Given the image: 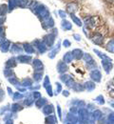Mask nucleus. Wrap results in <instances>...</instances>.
<instances>
[{
    "label": "nucleus",
    "mask_w": 114,
    "mask_h": 124,
    "mask_svg": "<svg viewBox=\"0 0 114 124\" xmlns=\"http://www.w3.org/2000/svg\"><path fill=\"white\" fill-rule=\"evenodd\" d=\"M34 13H35L36 16H38L39 17L42 18V21L50 17L49 12L44 5H38L37 7H35L34 8Z\"/></svg>",
    "instance_id": "nucleus-1"
},
{
    "label": "nucleus",
    "mask_w": 114,
    "mask_h": 124,
    "mask_svg": "<svg viewBox=\"0 0 114 124\" xmlns=\"http://www.w3.org/2000/svg\"><path fill=\"white\" fill-rule=\"evenodd\" d=\"M102 66H103V69L105 70V72L107 74H109L110 71L112 70L113 68V64H112V59L111 58H108V59H102Z\"/></svg>",
    "instance_id": "nucleus-2"
},
{
    "label": "nucleus",
    "mask_w": 114,
    "mask_h": 124,
    "mask_svg": "<svg viewBox=\"0 0 114 124\" xmlns=\"http://www.w3.org/2000/svg\"><path fill=\"white\" fill-rule=\"evenodd\" d=\"M89 77H90V78H91L93 81H95V82H100V81H101V78H102V75H101V72L96 69V70H93V71L90 72Z\"/></svg>",
    "instance_id": "nucleus-3"
},
{
    "label": "nucleus",
    "mask_w": 114,
    "mask_h": 124,
    "mask_svg": "<svg viewBox=\"0 0 114 124\" xmlns=\"http://www.w3.org/2000/svg\"><path fill=\"white\" fill-rule=\"evenodd\" d=\"M54 40H55V34L54 33H49L47 34L45 37H44V41L46 43L47 46L51 47L54 43Z\"/></svg>",
    "instance_id": "nucleus-4"
},
{
    "label": "nucleus",
    "mask_w": 114,
    "mask_h": 124,
    "mask_svg": "<svg viewBox=\"0 0 114 124\" xmlns=\"http://www.w3.org/2000/svg\"><path fill=\"white\" fill-rule=\"evenodd\" d=\"M83 58H84V60L87 62V66L89 67V66H96V63L94 62L93 60V58H92V56L89 54H84V56H83Z\"/></svg>",
    "instance_id": "nucleus-5"
},
{
    "label": "nucleus",
    "mask_w": 114,
    "mask_h": 124,
    "mask_svg": "<svg viewBox=\"0 0 114 124\" xmlns=\"http://www.w3.org/2000/svg\"><path fill=\"white\" fill-rule=\"evenodd\" d=\"M42 26L45 28V29H49V28H52L54 26V20L49 17L46 20H43L42 21Z\"/></svg>",
    "instance_id": "nucleus-6"
},
{
    "label": "nucleus",
    "mask_w": 114,
    "mask_h": 124,
    "mask_svg": "<svg viewBox=\"0 0 114 124\" xmlns=\"http://www.w3.org/2000/svg\"><path fill=\"white\" fill-rule=\"evenodd\" d=\"M91 40H92V42H93V43H95L96 45H102V44H103V42H104V37H103V35H102V34H100V33H96V34L91 38Z\"/></svg>",
    "instance_id": "nucleus-7"
},
{
    "label": "nucleus",
    "mask_w": 114,
    "mask_h": 124,
    "mask_svg": "<svg viewBox=\"0 0 114 124\" xmlns=\"http://www.w3.org/2000/svg\"><path fill=\"white\" fill-rule=\"evenodd\" d=\"M78 9V5L74 2H71V3H68L67 5V11L69 13V14H74Z\"/></svg>",
    "instance_id": "nucleus-8"
},
{
    "label": "nucleus",
    "mask_w": 114,
    "mask_h": 124,
    "mask_svg": "<svg viewBox=\"0 0 114 124\" xmlns=\"http://www.w3.org/2000/svg\"><path fill=\"white\" fill-rule=\"evenodd\" d=\"M57 71L58 73L60 74H64L67 71V63L63 61H59V63L57 64Z\"/></svg>",
    "instance_id": "nucleus-9"
},
{
    "label": "nucleus",
    "mask_w": 114,
    "mask_h": 124,
    "mask_svg": "<svg viewBox=\"0 0 114 124\" xmlns=\"http://www.w3.org/2000/svg\"><path fill=\"white\" fill-rule=\"evenodd\" d=\"M71 53L73 54V57L75 59H77V60H80L81 58H83V56H84V53H83V51L80 50V49H74Z\"/></svg>",
    "instance_id": "nucleus-10"
},
{
    "label": "nucleus",
    "mask_w": 114,
    "mask_h": 124,
    "mask_svg": "<svg viewBox=\"0 0 114 124\" xmlns=\"http://www.w3.org/2000/svg\"><path fill=\"white\" fill-rule=\"evenodd\" d=\"M84 87H85V90H87L88 92H91V91H93L95 89V83L92 82V81H87L85 83Z\"/></svg>",
    "instance_id": "nucleus-11"
},
{
    "label": "nucleus",
    "mask_w": 114,
    "mask_h": 124,
    "mask_svg": "<svg viewBox=\"0 0 114 124\" xmlns=\"http://www.w3.org/2000/svg\"><path fill=\"white\" fill-rule=\"evenodd\" d=\"M61 26H62V29L65 30V31H70L72 29V25L70 24V22H68L67 20H63L62 23H61Z\"/></svg>",
    "instance_id": "nucleus-12"
},
{
    "label": "nucleus",
    "mask_w": 114,
    "mask_h": 124,
    "mask_svg": "<svg viewBox=\"0 0 114 124\" xmlns=\"http://www.w3.org/2000/svg\"><path fill=\"white\" fill-rule=\"evenodd\" d=\"M17 60L21 63H29L32 60V56L30 55H19L17 57Z\"/></svg>",
    "instance_id": "nucleus-13"
},
{
    "label": "nucleus",
    "mask_w": 114,
    "mask_h": 124,
    "mask_svg": "<svg viewBox=\"0 0 114 124\" xmlns=\"http://www.w3.org/2000/svg\"><path fill=\"white\" fill-rule=\"evenodd\" d=\"M33 68L35 69V71H41L43 70V64L39 59H34L33 60Z\"/></svg>",
    "instance_id": "nucleus-14"
},
{
    "label": "nucleus",
    "mask_w": 114,
    "mask_h": 124,
    "mask_svg": "<svg viewBox=\"0 0 114 124\" xmlns=\"http://www.w3.org/2000/svg\"><path fill=\"white\" fill-rule=\"evenodd\" d=\"M70 18L72 19V21L74 22V24H76L78 27H82V26H83V23H82L81 19L78 18L74 14H70Z\"/></svg>",
    "instance_id": "nucleus-15"
},
{
    "label": "nucleus",
    "mask_w": 114,
    "mask_h": 124,
    "mask_svg": "<svg viewBox=\"0 0 114 124\" xmlns=\"http://www.w3.org/2000/svg\"><path fill=\"white\" fill-rule=\"evenodd\" d=\"M34 44H35V46L37 47V49L39 50L40 53H45V52H46V46H45L41 41L36 40V41L34 42Z\"/></svg>",
    "instance_id": "nucleus-16"
},
{
    "label": "nucleus",
    "mask_w": 114,
    "mask_h": 124,
    "mask_svg": "<svg viewBox=\"0 0 114 124\" xmlns=\"http://www.w3.org/2000/svg\"><path fill=\"white\" fill-rule=\"evenodd\" d=\"M17 6H18V0H9V6H8V8H9V11L10 12H12L13 10H14Z\"/></svg>",
    "instance_id": "nucleus-17"
},
{
    "label": "nucleus",
    "mask_w": 114,
    "mask_h": 124,
    "mask_svg": "<svg viewBox=\"0 0 114 124\" xmlns=\"http://www.w3.org/2000/svg\"><path fill=\"white\" fill-rule=\"evenodd\" d=\"M72 59H73V54H72V53L67 52V54H65V55H64V62H65V63L68 64V63H70V62L72 61Z\"/></svg>",
    "instance_id": "nucleus-18"
},
{
    "label": "nucleus",
    "mask_w": 114,
    "mask_h": 124,
    "mask_svg": "<svg viewBox=\"0 0 114 124\" xmlns=\"http://www.w3.org/2000/svg\"><path fill=\"white\" fill-rule=\"evenodd\" d=\"M85 23L87 24V26H88V27H90V28H93V27L95 26V17L91 16V17L86 19Z\"/></svg>",
    "instance_id": "nucleus-19"
},
{
    "label": "nucleus",
    "mask_w": 114,
    "mask_h": 124,
    "mask_svg": "<svg viewBox=\"0 0 114 124\" xmlns=\"http://www.w3.org/2000/svg\"><path fill=\"white\" fill-rule=\"evenodd\" d=\"M8 11H9V8H8L7 5H5V4L0 5V17H3V16H6Z\"/></svg>",
    "instance_id": "nucleus-20"
},
{
    "label": "nucleus",
    "mask_w": 114,
    "mask_h": 124,
    "mask_svg": "<svg viewBox=\"0 0 114 124\" xmlns=\"http://www.w3.org/2000/svg\"><path fill=\"white\" fill-rule=\"evenodd\" d=\"M10 45H11L10 41H5V42H3V43L0 45V50H1L2 52L6 53V52H8V51H9V49H10Z\"/></svg>",
    "instance_id": "nucleus-21"
},
{
    "label": "nucleus",
    "mask_w": 114,
    "mask_h": 124,
    "mask_svg": "<svg viewBox=\"0 0 114 124\" xmlns=\"http://www.w3.org/2000/svg\"><path fill=\"white\" fill-rule=\"evenodd\" d=\"M106 48H107V52H109V53H111V54H114V38L108 41V43L107 44V47H106Z\"/></svg>",
    "instance_id": "nucleus-22"
},
{
    "label": "nucleus",
    "mask_w": 114,
    "mask_h": 124,
    "mask_svg": "<svg viewBox=\"0 0 114 124\" xmlns=\"http://www.w3.org/2000/svg\"><path fill=\"white\" fill-rule=\"evenodd\" d=\"M59 50H60V43H58L57 47H56V48H54V49L49 53V58H54V56H55V55H56V54L59 52Z\"/></svg>",
    "instance_id": "nucleus-23"
},
{
    "label": "nucleus",
    "mask_w": 114,
    "mask_h": 124,
    "mask_svg": "<svg viewBox=\"0 0 114 124\" xmlns=\"http://www.w3.org/2000/svg\"><path fill=\"white\" fill-rule=\"evenodd\" d=\"M11 52L13 54H20L22 52V49L20 47H18L17 44H13V47H12V49H11Z\"/></svg>",
    "instance_id": "nucleus-24"
},
{
    "label": "nucleus",
    "mask_w": 114,
    "mask_h": 124,
    "mask_svg": "<svg viewBox=\"0 0 114 124\" xmlns=\"http://www.w3.org/2000/svg\"><path fill=\"white\" fill-rule=\"evenodd\" d=\"M30 2L31 0H18V6L21 8H26V7H29Z\"/></svg>",
    "instance_id": "nucleus-25"
},
{
    "label": "nucleus",
    "mask_w": 114,
    "mask_h": 124,
    "mask_svg": "<svg viewBox=\"0 0 114 124\" xmlns=\"http://www.w3.org/2000/svg\"><path fill=\"white\" fill-rule=\"evenodd\" d=\"M24 50H25L28 54H33V52H34L33 47L32 46V45H30V44H28V43H25V44H24Z\"/></svg>",
    "instance_id": "nucleus-26"
},
{
    "label": "nucleus",
    "mask_w": 114,
    "mask_h": 124,
    "mask_svg": "<svg viewBox=\"0 0 114 124\" xmlns=\"http://www.w3.org/2000/svg\"><path fill=\"white\" fill-rule=\"evenodd\" d=\"M93 52H94V53L97 54V55L99 56V57H100V58H102V59H108V58H110V57H108L107 55H106L105 54L101 53L99 50H95V49H94V50H93Z\"/></svg>",
    "instance_id": "nucleus-27"
},
{
    "label": "nucleus",
    "mask_w": 114,
    "mask_h": 124,
    "mask_svg": "<svg viewBox=\"0 0 114 124\" xmlns=\"http://www.w3.org/2000/svg\"><path fill=\"white\" fill-rule=\"evenodd\" d=\"M16 66V62H15V59L14 58H11L9 59L7 63H6V67L7 68H12V67H14Z\"/></svg>",
    "instance_id": "nucleus-28"
},
{
    "label": "nucleus",
    "mask_w": 114,
    "mask_h": 124,
    "mask_svg": "<svg viewBox=\"0 0 114 124\" xmlns=\"http://www.w3.org/2000/svg\"><path fill=\"white\" fill-rule=\"evenodd\" d=\"M95 100H96V102H97L98 104H100V105L105 104V98H104L103 95H98L97 97L95 98Z\"/></svg>",
    "instance_id": "nucleus-29"
},
{
    "label": "nucleus",
    "mask_w": 114,
    "mask_h": 124,
    "mask_svg": "<svg viewBox=\"0 0 114 124\" xmlns=\"http://www.w3.org/2000/svg\"><path fill=\"white\" fill-rule=\"evenodd\" d=\"M73 90L76 91V92L84 91L85 90V87H84V85H81V84H75L74 87H73Z\"/></svg>",
    "instance_id": "nucleus-30"
},
{
    "label": "nucleus",
    "mask_w": 114,
    "mask_h": 124,
    "mask_svg": "<svg viewBox=\"0 0 114 124\" xmlns=\"http://www.w3.org/2000/svg\"><path fill=\"white\" fill-rule=\"evenodd\" d=\"M102 116H103V114H102V112L99 111V110L95 111V112L93 113V117H94V119H99V118H101Z\"/></svg>",
    "instance_id": "nucleus-31"
},
{
    "label": "nucleus",
    "mask_w": 114,
    "mask_h": 124,
    "mask_svg": "<svg viewBox=\"0 0 114 124\" xmlns=\"http://www.w3.org/2000/svg\"><path fill=\"white\" fill-rule=\"evenodd\" d=\"M33 78H34V80H36V81H39L41 78H42V72H39V73H34V75H33Z\"/></svg>",
    "instance_id": "nucleus-32"
},
{
    "label": "nucleus",
    "mask_w": 114,
    "mask_h": 124,
    "mask_svg": "<svg viewBox=\"0 0 114 124\" xmlns=\"http://www.w3.org/2000/svg\"><path fill=\"white\" fill-rule=\"evenodd\" d=\"M60 78H61V80H62V81H64L65 83H67L69 79H71V77H70V76H67V75H62Z\"/></svg>",
    "instance_id": "nucleus-33"
},
{
    "label": "nucleus",
    "mask_w": 114,
    "mask_h": 124,
    "mask_svg": "<svg viewBox=\"0 0 114 124\" xmlns=\"http://www.w3.org/2000/svg\"><path fill=\"white\" fill-rule=\"evenodd\" d=\"M107 123L108 124H114V114H111L107 117Z\"/></svg>",
    "instance_id": "nucleus-34"
},
{
    "label": "nucleus",
    "mask_w": 114,
    "mask_h": 124,
    "mask_svg": "<svg viewBox=\"0 0 114 124\" xmlns=\"http://www.w3.org/2000/svg\"><path fill=\"white\" fill-rule=\"evenodd\" d=\"M22 85L23 86H30V85H32V80L31 79H24L22 81Z\"/></svg>",
    "instance_id": "nucleus-35"
},
{
    "label": "nucleus",
    "mask_w": 114,
    "mask_h": 124,
    "mask_svg": "<svg viewBox=\"0 0 114 124\" xmlns=\"http://www.w3.org/2000/svg\"><path fill=\"white\" fill-rule=\"evenodd\" d=\"M58 14H59V16H60L61 18H66V17H67V13H66L65 11L60 10V11H58Z\"/></svg>",
    "instance_id": "nucleus-36"
},
{
    "label": "nucleus",
    "mask_w": 114,
    "mask_h": 124,
    "mask_svg": "<svg viewBox=\"0 0 114 124\" xmlns=\"http://www.w3.org/2000/svg\"><path fill=\"white\" fill-rule=\"evenodd\" d=\"M49 85H50V82H49V77H46V78H45V80H44V87L47 88Z\"/></svg>",
    "instance_id": "nucleus-37"
},
{
    "label": "nucleus",
    "mask_w": 114,
    "mask_h": 124,
    "mask_svg": "<svg viewBox=\"0 0 114 124\" xmlns=\"http://www.w3.org/2000/svg\"><path fill=\"white\" fill-rule=\"evenodd\" d=\"M55 85H56V93H60V92L62 91V86H61V84L56 82V84H55Z\"/></svg>",
    "instance_id": "nucleus-38"
},
{
    "label": "nucleus",
    "mask_w": 114,
    "mask_h": 124,
    "mask_svg": "<svg viewBox=\"0 0 114 124\" xmlns=\"http://www.w3.org/2000/svg\"><path fill=\"white\" fill-rule=\"evenodd\" d=\"M12 74H13V71H12V70H5V71H4V75H5L7 78L11 77Z\"/></svg>",
    "instance_id": "nucleus-39"
},
{
    "label": "nucleus",
    "mask_w": 114,
    "mask_h": 124,
    "mask_svg": "<svg viewBox=\"0 0 114 124\" xmlns=\"http://www.w3.org/2000/svg\"><path fill=\"white\" fill-rule=\"evenodd\" d=\"M9 81L11 82V83H13V84H14V85H17L18 84V80H17L15 78H10L9 79Z\"/></svg>",
    "instance_id": "nucleus-40"
},
{
    "label": "nucleus",
    "mask_w": 114,
    "mask_h": 124,
    "mask_svg": "<svg viewBox=\"0 0 114 124\" xmlns=\"http://www.w3.org/2000/svg\"><path fill=\"white\" fill-rule=\"evenodd\" d=\"M63 45H64L66 48H68V47H70V42H69L67 39H65L64 42H63Z\"/></svg>",
    "instance_id": "nucleus-41"
},
{
    "label": "nucleus",
    "mask_w": 114,
    "mask_h": 124,
    "mask_svg": "<svg viewBox=\"0 0 114 124\" xmlns=\"http://www.w3.org/2000/svg\"><path fill=\"white\" fill-rule=\"evenodd\" d=\"M73 38H74L76 41H80V40H81V36H80L79 34H77V33L73 34Z\"/></svg>",
    "instance_id": "nucleus-42"
},
{
    "label": "nucleus",
    "mask_w": 114,
    "mask_h": 124,
    "mask_svg": "<svg viewBox=\"0 0 114 124\" xmlns=\"http://www.w3.org/2000/svg\"><path fill=\"white\" fill-rule=\"evenodd\" d=\"M33 97H34V98H38V97H40V93H38V92H34V93H33Z\"/></svg>",
    "instance_id": "nucleus-43"
},
{
    "label": "nucleus",
    "mask_w": 114,
    "mask_h": 124,
    "mask_svg": "<svg viewBox=\"0 0 114 124\" xmlns=\"http://www.w3.org/2000/svg\"><path fill=\"white\" fill-rule=\"evenodd\" d=\"M22 97V94L19 93H16L14 94V99H17V98H21Z\"/></svg>",
    "instance_id": "nucleus-44"
},
{
    "label": "nucleus",
    "mask_w": 114,
    "mask_h": 124,
    "mask_svg": "<svg viewBox=\"0 0 114 124\" xmlns=\"http://www.w3.org/2000/svg\"><path fill=\"white\" fill-rule=\"evenodd\" d=\"M3 42H5V37L3 36V34H0V43L2 44Z\"/></svg>",
    "instance_id": "nucleus-45"
},
{
    "label": "nucleus",
    "mask_w": 114,
    "mask_h": 124,
    "mask_svg": "<svg viewBox=\"0 0 114 124\" xmlns=\"http://www.w3.org/2000/svg\"><path fill=\"white\" fill-rule=\"evenodd\" d=\"M4 21H5V18L4 17H0V26L2 24H4Z\"/></svg>",
    "instance_id": "nucleus-46"
},
{
    "label": "nucleus",
    "mask_w": 114,
    "mask_h": 124,
    "mask_svg": "<svg viewBox=\"0 0 114 124\" xmlns=\"http://www.w3.org/2000/svg\"><path fill=\"white\" fill-rule=\"evenodd\" d=\"M109 95H110L112 98H114V90H111V91L109 92Z\"/></svg>",
    "instance_id": "nucleus-47"
},
{
    "label": "nucleus",
    "mask_w": 114,
    "mask_h": 124,
    "mask_svg": "<svg viewBox=\"0 0 114 124\" xmlns=\"http://www.w3.org/2000/svg\"><path fill=\"white\" fill-rule=\"evenodd\" d=\"M63 94H64L65 96H68V95H69V93H68L67 91H64V92H63Z\"/></svg>",
    "instance_id": "nucleus-48"
},
{
    "label": "nucleus",
    "mask_w": 114,
    "mask_h": 124,
    "mask_svg": "<svg viewBox=\"0 0 114 124\" xmlns=\"http://www.w3.org/2000/svg\"><path fill=\"white\" fill-rule=\"evenodd\" d=\"M3 31H4V28L2 26H0V34H3Z\"/></svg>",
    "instance_id": "nucleus-49"
},
{
    "label": "nucleus",
    "mask_w": 114,
    "mask_h": 124,
    "mask_svg": "<svg viewBox=\"0 0 114 124\" xmlns=\"http://www.w3.org/2000/svg\"><path fill=\"white\" fill-rule=\"evenodd\" d=\"M110 105H111V106H112V107L114 108V103H110Z\"/></svg>",
    "instance_id": "nucleus-50"
},
{
    "label": "nucleus",
    "mask_w": 114,
    "mask_h": 124,
    "mask_svg": "<svg viewBox=\"0 0 114 124\" xmlns=\"http://www.w3.org/2000/svg\"><path fill=\"white\" fill-rule=\"evenodd\" d=\"M113 81H114V78H113Z\"/></svg>",
    "instance_id": "nucleus-51"
},
{
    "label": "nucleus",
    "mask_w": 114,
    "mask_h": 124,
    "mask_svg": "<svg viewBox=\"0 0 114 124\" xmlns=\"http://www.w3.org/2000/svg\"><path fill=\"white\" fill-rule=\"evenodd\" d=\"M113 68H114V65H113Z\"/></svg>",
    "instance_id": "nucleus-52"
}]
</instances>
